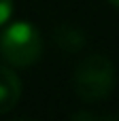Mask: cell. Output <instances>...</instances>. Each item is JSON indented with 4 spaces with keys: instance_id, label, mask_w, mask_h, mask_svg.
Instances as JSON below:
<instances>
[{
    "instance_id": "cell-1",
    "label": "cell",
    "mask_w": 119,
    "mask_h": 121,
    "mask_svg": "<svg viewBox=\"0 0 119 121\" xmlns=\"http://www.w3.org/2000/svg\"><path fill=\"white\" fill-rule=\"evenodd\" d=\"M72 87L77 96L85 102H100L111 96L115 87V66L104 55L85 57L72 77Z\"/></svg>"
},
{
    "instance_id": "cell-2",
    "label": "cell",
    "mask_w": 119,
    "mask_h": 121,
    "mask_svg": "<svg viewBox=\"0 0 119 121\" xmlns=\"http://www.w3.org/2000/svg\"><path fill=\"white\" fill-rule=\"evenodd\" d=\"M43 53V40L38 30L28 21L9 26L0 36V55L11 66H32Z\"/></svg>"
},
{
    "instance_id": "cell-3",
    "label": "cell",
    "mask_w": 119,
    "mask_h": 121,
    "mask_svg": "<svg viewBox=\"0 0 119 121\" xmlns=\"http://www.w3.org/2000/svg\"><path fill=\"white\" fill-rule=\"evenodd\" d=\"M21 96V81L19 77L6 68V66H0V115L9 113L17 100Z\"/></svg>"
},
{
    "instance_id": "cell-4",
    "label": "cell",
    "mask_w": 119,
    "mask_h": 121,
    "mask_svg": "<svg viewBox=\"0 0 119 121\" xmlns=\"http://www.w3.org/2000/svg\"><path fill=\"white\" fill-rule=\"evenodd\" d=\"M55 43L64 51H79L85 45V36L81 30H77L72 26H62L55 30Z\"/></svg>"
},
{
    "instance_id": "cell-5",
    "label": "cell",
    "mask_w": 119,
    "mask_h": 121,
    "mask_svg": "<svg viewBox=\"0 0 119 121\" xmlns=\"http://www.w3.org/2000/svg\"><path fill=\"white\" fill-rule=\"evenodd\" d=\"M13 13V0H0V26L9 21Z\"/></svg>"
},
{
    "instance_id": "cell-6",
    "label": "cell",
    "mask_w": 119,
    "mask_h": 121,
    "mask_svg": "<svg viewBox=\"0 0 119 121\" xmlns=\"http://www.w3.org/2000/svg\"><path fill=\"white\" fill-rule=\"evenodd\" d=\"M109 2H111L113 6H119V0H109Z\"/></svg>"
}]
</instances>
